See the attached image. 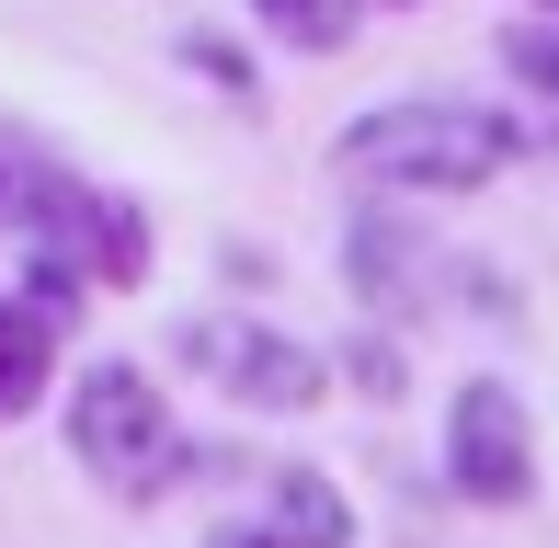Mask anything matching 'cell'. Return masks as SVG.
Returning a JSON list of instances; mask_svg holds the SVG:
<instances>
[{"instance_id":"cell-1","label":"cell","mask_w":559,"mask_h":548,"mask_svg":"<svg viewBox=\"0 0 559 548\" xmlns=\"http://www.w3.org/2000/svg\"><path fill=\"white\" fill-rule=\"evenodd\" d=\"M525 138L502 104H468V92H400V104H366L332 127V160L377 194H479L525 160Z\"/></svg>"},{"instance_id":"cell-2","label":"cell","mask_w":559,"mask_h":548,"mask_svg":"<svg viewBox=\"0 0 559 548\" xmlns=\"http://www.w3.org/2000/svg\"><path fill=\"white\" fill-rule=\"evenodd\" d=\"M69 457H81L104 491H126V503H160V491L206 480L228 445H183L171 412H160V378H148L138 355H104V366L69 378Z\"/></svg>"},{"instance_id":"cell-3","label":"cell","mask_w":559,"mask_h":548,"mask_svg":"<svg viewBox=\"0 0 559 548\" xmlns=\"http://www.w3.org/2000/svg\"><path fill=\"white\" fill-rule=\"evenodd\" d=\"M183 366L217 389V401H240V412H320L332 401V355H309L297 332H274V320H240V309H206V320H183Z\"/></svg>"},{"instance_id":"cell-4","label":"cell","mask_w":559,"mask_h":548,"mask_svg":"<svg viewBox=\"0 0 559 548\" xmlns=\"http://www.w3.org/2000/svg\"><path fill=\"white\" fill-rule=\"evenodd\" d=\"M445 491L479 503V514L537 503V422H525L514 378H456V401H445Z\"/></svg>"},{"instance_id":"cell-5","label":"cell","mask_w":559,"mask_h":548,"mask_svg":"<svg viewBox=\"0 0 559 548\" xmlns=\"http://www.w3.org/2000/svg\"><path fill=\"white\" fill-rule=\"evenodd\" d=\"M343 263H354V297H366V309H400V320H412L423 297H435V274H445L435 240H423V229H400V217H377V206H354Z\"/></svg>"},{"instance_id":"cell-6","label":"cell","mask_w":559,"mask_h":548,"mask_svg":"<svg viewBox=\"0 0 559 548\" xmlns=\"http://www.w3.org/2000/svg\"><path fill=\"white\" fill-rule=\"evenodd\" d=\"M46 389H58V320L0 286V422H23Z\"/></svg>"},{"instance_id":"cell-7","label":"cell","mask_w":559,"mask_h":548,"mask_svg":"<svg viewBox=\"0 0 559 548\" xmlns=\"http://www.w3.org/2000/svg\"><path fill=\"white\" fill-rule=\"evenodd\" d=\"M263 526L286 548H354V503L320 480V468H274L263 480Z\"/></svg>"},{"instance_id":"cell-8","label":"cell","mask_w":559,"mask_h":548,"mask_svg":"<svg viewBox=\"0 0 559 548\" xmlns=\"http://www.w3.org/2000/svg\"><path fill=\"white\" fill-rule=\"evenodd\" d=\"M251 23H263L286 58H332V46H354V0H251Z\"/></svg>"},{"instance_id":"cell-9","label":"cell","mask_w":559,"mask_h":548,"mask_svg":"<svg viewBox=\"0 0 559 548\" xmlns=\"http://www.w3.org/2000/svg\"><path fill=\"white\" fill-rule=\"evenodd\" d=\"M46 171H58V160H46L35 138H0V240H12L23 217H35V194H46Z\"/></svg>"},{"instance_id":"cell-10","label":"cell","mask_w":559,"mask_h":548,"mask_svg":"<svg viewBox=\"0 0 559 548\" xmlns=\"http://www.w3.org/2000/svg\"><path fill=\"white\" fill-rule=\"evenodd\" d=\"M332 366H343V389H366V401H400V389H412V366H400V343H389V332H354Z\"/></svg>"},{"instance_id":"cell-11","label":"cell","mask_w":559,"mask_h":548,"mask_svg":"<svg viewBox=\"0 0 559 548\" xmlns=\"http://www.w3.org/2000/svg\"><path fill=\"white\" fill-rule=\"evenodd\" d=\"M502 69H514L525 92H548V104H559V12L514 23V35H502Z\"/></svg>"},{"instance_id":"cell-12","label":"cell","mask_w":559,"mask_h":548,"mask_svg":"<svg viewBox=\"0 0 559 548\" xmlns=\"http://www.w3.org/2000/svg\"><path fill=\"white\" fill-rule=\"evenodd\" d=\"M183 69H206V81L228 92V104H251V58H240V46H217V35H183Z\"/></svg>"},{"instance_id":"cell-13","label":"cell","mask_w":559,"mask_h":548,"mask_svg":"<svg viewBox=\"0 0 559 548\" xmlns=\"http://www.w3.org/2000/svg\"><path fill=\"white\" fill-rule=\"evenodd\" d=\"M206 548H286V537H274V526H217Z\"/></svg>"},{"instance_id":"cell-14","label":"cell","mask_w":559,"mask_h":548,"mask_svg":"<svg viewBox=\"0 0 559 548\" xmlns=\"http://www.w3.org/2000/svg\"><path fill=\"white\" fill-rule=\"evenodd\" d=\"M354 12H366V0H354ZM377 12H423V0H377Z\"/></svg>"},{"instance_id":"cell-15","label":"cell","mask_w":559,"mask_h":548,"mask_svg":"<svg viewBox=\"0 0 559 548\" xmlns=\"http://www.w3.org/2000/svg\"><path fill=\"white\" fill-rule=\"evenodd\" d=\"M537 12H559V0H537Z\"/></svg>"}]
</instances>
